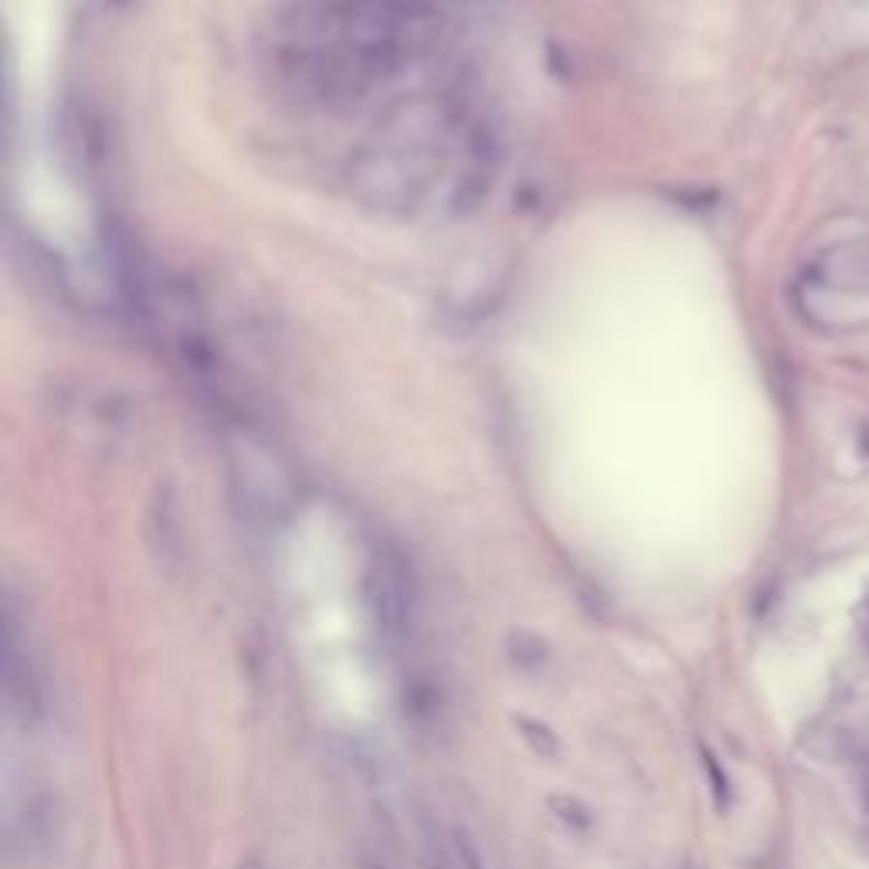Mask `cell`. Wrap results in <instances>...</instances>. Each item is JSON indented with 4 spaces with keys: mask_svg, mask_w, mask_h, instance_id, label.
<instances>
[{
    "mask_svg": "<svg viewBox=\"0 0 869 869\" xmlns=\"http://www.w3.org/2000/svg\"><path fill=\"white\" fill-rule=\"evenodd\" d=\"M703 771L710 774V782H713V798H717V808H720V812H727V805H730V782H727L723 767L717 764V757H713L710 751H703Z\"/></svg>",
    "mask_w": 869,
    "mask_h": 869,
    "instance_id": "obj_9",
    "label": "cell"
},
{
    "mask_svg": "<svg viewBox=\"0 0 869 869\" xmlns=\"http://www.w3.org/2000/svg\"><path fill=\"white\" fill-rule=\"evenodd\" d=\"M547 808H551V812L558 815V822H564L568 829L584 833V829L591 826V812H587L577 798H571V795H551V798H547Z\"/></svg>",
    "mask_w": 869,
    "mask_h": 869,
    "instance_id": "obj_8",
    "label": "cell"
},
{
    "mask_svg": "<svg viewBox=\"0 0 869 869\" xmlns=\"http://www.w3.org/2000/svg\"><path fill=\"white\" fill-rule=\"evenodd\" d=\"M859 448H862L866 463H869V425H862V428H859Z\"/></svg>",
    "mask_w": 869,
    "mask_h": 869,
    "instance_id": "obj_10",
    "label": "cell"
},
{
    "mask_svg": "<svg viewBox=\"0 0 869 869\" xmlns=\"http://www.w3.org/2000/svg\"><path fill=\"white\" fill-rule=\"evenodd\" d=\"M510 659L520 666V669H540L547 663V646L540 643L537 635H527V632H517L510 638Z\"/></svg>",
    "mask_w": 869,
    "mask_h": 869,
    "instance_id": "obj_7",
    "label": "cell"
},
{
    "mask_svg": "<svg viewBox=\"0 0 869 869\" xmlns=\"http://www.w3.org/2000/svg\"><path fill=\"white\" fill-rule=\"evenodd\" d=\"M11 833L28 846H49L59 836V802L44 792H31L21 798L18 812L11 815Z\"/></svg>",
    "mask_w": 869,
    "mask_h": 869,
    "instance_id": "obj_5",
    "label": "cell"
},
{
    "mask_svg": "<svg viewBox=\"0 0 869 869\" xmlns=\"http://www.w3.org/2000/svg\"><path fill=\"white\" fill-rule=\"evenodd\" d=\"M513 727H517L520 741H523L537 757H543V761L561 757V741H558V734H554V730L547 727V723H540V720H533V717H517Z\"/></svg>",
    "mask_w": 869,
    "mask_h": 869,
    "instance_id": "obj_6",
    "label": "cell"
},
{
    "mask_svg": "<svg viewBox=\"0 0 869 869\" xmlns=\"http://www.w3.org/2000/svg\"><path fill=\"white\" fill-rule=\"evenodd\" d=\"M368 605L374 612V622L388 632V635H398L404 632L407 618H411V584H407V574L398 561L391 558H381L374 568H371V577H368Z\"/></svg>",
    "mask_w": 869,
    "mask_h": 869,
    "instance_id": "obj_4",
    "label": "cell"
},
{
    "mask_svg": "<svg viewBox=\"0 0 869 869\" xmlns=\"http://www.w3.org/2000/svg\"><path fill=\"white\" fill-rule=\"evenodd\" d=\"M489 140L445 106H411L381 144L357 167L363 194L384 208H415L435 188L448 191V204H463L483 191Z\"/></svg>",
    "mask_w": 869,
    "mask_h": 869,
    "instance_id": "obj_2",
    "label": "cell"
},
{
    "mask_svg": "<svg viewBox=\"0 0 869 869\" xmlns=\"http://www.w3.org/2000/svg\"><path fill=\"white\" fill-rule=\"evenodd\" d=\"M798 312L826 333L869 324V242H842L805 265L795 283Z\"/></svg>",
    "mask_w": 869,
    "mask_h": 869,
    "instance_id": "obj_3",
    "label": "cell"
},
{
    "mask_svg": "<svg viewBox=\"0 0 869 869\" xmlns=\"http://www.w3.org/2000/svg\"><path fill=\"white\" fill-rule=\"evenodd\" d=\"M435 34V0H303L283 62L312 96L350 103L415 62Z\"/></svg>",
    "mask_w": 869,
    "mask_h": 869,
    "instance_id": "obj_1",
    "label": "cell"
}]
</instances>
